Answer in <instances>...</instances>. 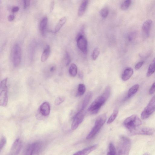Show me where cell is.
Returning a JSON list of instances; mask_svg holds the SVG:
<instances>
[{
	"label": "cell",
	"mask_w": 155,
	"mask_h": 155,
	"mask_svg": "<svg viewBox=\"0 0 155 155\" xmlns=\"http://www.w3.org/2000/svg\"><path fill=\"white\" fill-rule=\"evenodd\" d=\"M111 89L110 87L107 86L102 94L98 97L90 106L88 111L93 114L98 113L101 107L104 104L110 95Z\"/></svg>",
	"instance_id": "obj_1"
},
{
	"label": "cell",
	"mask_w": 155,
	"mask_h": 155,
	"mask_svg": "<svg viewBox=\"0 0 155 155\" xmlns=\"http://www.w3.org/2000/svg\"><path fill=\"white\" fill-rule=\"evenodd\" d=\"M107 116L106 114L99 116L95 121L94 127L87 136L86 138L87 140L91 139L95 136L104 125Z\"/></svg>",
	"instance_id": "obj_2"
},
{
	"label": "cell",
	"mask_w": 155,
	"mask_h": 155,
	"mask_svg": "<svg viewBox=\"0 0 155 155\" xmlns=\"http://www.w3.org/2000/svg\"><path fill=\"white\" fill-rule=\"evenodd\" d=\"M11 57L14 66L17 67L19 65L22 60V51L20 45L16 43L13 46L11 50Z\"/></svg>",
	"instance_id": "obj_3"
},
{
	"label": "cell",
	"mask_w": 155,
	"mask_h": 155,
	"mask_svg": "<svg viewBox=\"0 0 155 155\" xmlns=\"http://www.w3.org/2000/svg\"><path fill=\"white\" fill-rule=\"evenodd\" d=\"M131 145V141L130 139L124 136H121L118 145V155H129Z\"/></svg>",
	"instance_id": "obj_4"
},
{
	"label": "cell",
	"mask_w": 155,
	"mask_h": 155,
	"mask_svg": "<svg viewBox=\"0 0 155 155\" xmlns=\"http://www.w3.org/2000/svg\"><path fill=\"white\" fill-rule=\"evenodd\" d=\"M8 80H3L0 85V105L3 107L7 106L8 102Z\"/></svg>",
	"instance_id": "obj_5"
},
{
	"label": "cell",
	"mask_w": 155,
	"mask_h": 155,
	"mask_svg": "<svg viewBox=\"0 0 155 155\" xmlns=\"http://www.w3.org/2000/svg\"><path fill=\"white\" fill-rule=\"evenodd\" d=\"M142 124L141 119L137 115H135L127 118L124 122V126L130 132L139 127Z\"/></svg>",
	"instance_id": "obj_6"
},
{
	"label": "cell",
	"mask_w": 155,
	"mask_h": 155,
	"mask_svg": "<svg viewBox=\"0 0 155 155\" xmlns=\"http://www.w3.org/2000/svg\"><path fill=\"white\" fill-rule=\"evenodd\" d=\"M155 111V96H153L147 106L142 112L141 117L142 119H145L149 118Z\"/></svg>",
	"instance_id": "obj_7"
},
{
	"label": "cell",
	"mask_w": 155,
	"mask_h": 155,
	"mask_svg": "<svg viewBox=\"0 0 155 155\" xmlns=\"http://www.w3.org/2000/svg\"><path fill=\"white\" fill-rule=\"evenodd\" d=\"M77 44L78 47L84 54L87 53L88 43L86 37L82 34L78 35L77 38Z\"/></svg>",
	"instance_id": "obj_8"
},
{
	"label": "cell",
	"mask_w": 155,
	"mask_h": 155,
	"mask_svg": "<svg viewBox=\"0 0 155 155\" xmlns=\"http://www.w3.org/2000/svg\"><path fill=\"white\" fill-rule=\"evenodd\" d=\"M85 115L84 110H80L75 116L71 125L73 130H76L83 121Z\"/></svg>",
	"instance_id": "obj_9"
},
{
	"label": "cell",
	"mask_w": 155,
	"mask_h": 155,
	"mask_svg": "<svg viewBox=\"0 0 155 155\" xmlns=\"http://www.w3.org/2000/svg\"><path fill=\"white\" fill-rule=\"evenodd\" d=\"M131 135H151L154 132L153 129L149 127L137 128L130 132Z\"/></svg>",
	"instance_id": "obj_10"
},
{
	"label": "cell",
	"mask_w": 155,
	"mask_h": 155,
	"mask_svg": "<svg viewBox=\"0 0 155 155\" xmlns=\"http://www.w3.org/2000/svg\"><path fill=\"white\" fill-rule=\"evenodd\" d=\"M41 143L40 142H37L30 145L27 148L24 155H33L38 153L40 150Z\"/></svg>",
	"instance_id": "obj_11"
},
{
	"label": "cell",
	"mask_w": 155,
	"mask_h": 155,
	"mask_svg": "<svg viewBox=\"0 0 155 155\" xmlns=\"http://www.w3.org/2000/svg\"><path fill=\"white\" fill-rule=\"evenodd\" d=\"M22 147L21 141L20 139H17L13 143L9 155H18Z\"/></svg>",
	"instance_id": "obj_12"
},
{
	"label": "cell",
	"mask_w": 155,
	"mask_h": 155,
	"mask_svg": "<svg viewBox=\"0 0 155 155\" xmlns=\"http://www.w3.org/2000/svg\"><path fill=\"white\" fill-rule=\"evenodd\" d=\"M50 106L49 103L45 102L42 103L39 108V112L43 117H47L50 112Z\"/></svg>",
	"instance_id": "obj_13"
},
{
	"label": "cell",
	"mask_w": 155,
	"mask_h": 155,
	"mask_svg": "<svg viewBox=\"0 0 155 155\" xmlns=\"http://www.w3.org/2000/svg\"><path fill=\"white\" fill-rule=\"evenodd\" d=\"M152 23V21L149 19L145 21L143 24L142 27V31L146 37H148L150 36Z\"/></svg>",
	"instance_id": "obj_14"
},
{
	"label": "cell",
	"mask_w": 155,
	"mask_h": 155,
	"mask_svg": "<svg viewBox=\"0 0 155 155\" xmlns=\"http://www.w3.org/2000/svg\"><path fill=\"white\" fill-rule=\"evenodd\" d=\"M98 146L97 145H95L88 147L76 152L73 155H87L96 149Z\"/></svg>",
	"instance_id": "obj_15"
},
{
	"label": "cell",
	"mask_w": 155,
	"mask_h": 155,
	"mask_svg": "<svg viewBox=\"0 0 155 155\" xmlns=\"http://www.w3.org/2000/svg\"><path fill=\"white\" fill-rule=\"evenodd\" d=\"M48 19L45 17L42 18L40 21L39 25L40 30L41 34L43 36L45 35L46 29L48 24Z\"/></svg>",
	"instance_id": "obj_16"
},
{
	"label": "cell",
	"mask_w": 155,
	"mask_h": 155,
	"mask_svg": "<svg viewBox=\"0 0 155 155\" xmlns=\"http://www.w3.org/2000/svg\"><path fill=\"white\" fill-rule=\"evenodd\" d=\"M133 70L131 68H128L124 71L121 76V79L124 81H126L130 78L133 74Z\"/></svg>",
	"instance_id": "obj_17"
},
{
	"label": "cell",
	"mask_w": 155,
	"mask_h": 155,
	"mask_svg": "<svg viewBox=\"0 0 155 155\" xmlns=\"http://www.w3.org/2000/svg\"><path fill=\"white\" fill-rule=\"evenodd\" d=\"M50 53V48L49 45H47L44 49L41 57V61L44 62L48 59Z\"/></svg>",
	"instance_id": "obj_18"
},
{
	"label": "cell",
	"mask_w": 155,
	"mask_h": 155,
	"mask_svg": "<svg viewBox=\"0 0 155 155\" xmlns=\"http://www.w3.org/2000/svg\"><path fill=\"white\" fill-rule=\"evenodd\" d=\"M92 96V93L91 92H88L84 99L80 110H84L88 105Z\"/></svg>",
	"instance_id": "obj_19"
},
{
	"label": "cell",
	"mask_w": 155,
	"mask_h": 155,
	"mask_svg": "<svg viewBox=\"0 0 155 155\" xmlns=\"http://www.w3.org/2000/svg\"><path fill=\"white\" fill-rule=\"evenodd\" d=\"M88 3V1L85 0L82 1L78 10V14L79 16H82L85 14Z\"/></svg>",
	"instance_id": "obj_20"
},
{
	"label": "cell",
	"mask_w": 155,
	"mask_h": 155,
	"mask_svg": "<svg viewBox=\"0 0 155 155\" xmlns=\"http://www.w3.org/2000/svg\"><path fill=\"white\" fill-rule=\"evenodd\" d=\"M139 84H136L131 87L128 90L127 97L130 98L133 95L136 93L139 88Z\"/></svg>",
	"instance_id": "obj_21"
},
{
	"label": "cell",
	"mask_w": 155,
	"mask_h": 155,
	"mask_svg": "<svg viewBox=\"0 0 155 155\" xmlns=\"http://www.w3.org/2000/svg\"><path fill=\"white\" fill-rule=\"evenodd\" d=\"M67 21L66 17H64L61 18L59 22L57 24L55 29V32L56 33L59 32L63 25Z\"/></svg>",
	"instance_id": "obj_22"
},
{
	"label": "cell",
	"mask_w": 155,
	"mask_h": 155,
	"mask_svg": "<svg viewBox=\"0 0 155 155\" xmlns=\"http://www.w3.org/2000/svg\"><path fill=\"white\" fill-rule=\"evenodd\" d=\"M155 72V58L148 68L147 73V76L149 77L152 75Z\"/></svg>",
	"instance_id": "obj_23"
},
{
	"label": "cell",
	"mask_w": 155,
	"mask_h": 155,
	"mask_svg": "<svg viewBox=\"0 0 155 155\" xmlns=\"http://www.w3.org/2000/svg\"><path fill=\"white\" fill-rule=\"evenodd\" d=\"M69 73L72 77H75L77 73V68L76 64L73 63L71 64L69 69Z\"/></svg>",
	"instance_id": "obj_24"
},
{
	"label": "cell",
	"mask_w": 155,
	"mask_h": 155,
	"mask_svg": "<svg viewBox=\"0 0 155 155\" xmlns=\"http://www.w3.org/2000/svg\"><path fill=\"white\" fill-rule=\"evenodd\" d=\"M86 91L85 86L83 84H80L79 85L78 88L77 92L76 95L77 96H79L83 95Z\"/></svg>",
	"instance_id": "obj_25"
},
{
	"label": "cell",
	"mask_w": 155,
	"mask_h": 155,
	"mask_svg": "<svg viewBox=\"0 0 155 155\" xmlns=\"http://www.w3.org/2000/svg\"><path fill=\"white\" fill-rule=\"evenodd\" d=\"M107 155H117L115 146L111 143L109 145V151Z\"/></svg>",
	"instance_id": "obj_26"
},
{
	"label": "cell",
	"mask_w": 155,
	"mask_h": 155,
	"mask_svg": "<svg viewBox=\"0 0 155 155\" xmlns=\"http://www.w3.org/2000/svg\"><path fill=\"white\" fill-rule=\"evenodd\" d=\"M132 3V1L130 0H127L123 3L121 5V8L122 10H126L128 9Z\"/></svg>",
	"instance_id": "obj_27"
},
{
	"label": "cell",
	"mask_w": 155,
	"mask_h": 155,
	"mask_svg": "<svg viewBox=\"0 0 155 155\" xmlns=\"http://www.w3.org/2000/svg\"><path fill=\"white\" fill-rule=\"evenodd\" d=\"M118 114V111L116 110L114 111L109 118L107 122V124H109L112 123L117 117Z\"/></svg>",
	"instance_id": "obj_28"
},
{
	"label": "cell",
	"mask_w": 155,
	"mask_h": 155,
	"mask_svg": "<svg viewBox=\"0 0 155 155\" xmlns=\"http://www.w3.org/2000/svg\"><path fill=\"white\" fill-rule=\"evenodd\" d=\"M109 14V10L107 8H103L100 12V14L101 17L104 19L107 17Z\"/></svg>",
	"instance_id": "obj_29"
},
{
	"label": "cell",
	"mask_w": 155,
	"mask_h": 155,
	"mask_svg": "<svg viewBox=\"0 0 155 155\" xmlns=\"http://www.w3.org/2000/svg\"><path fill=\"white\" fill-rule=\"evenodd\" d=\"M100 53V50L98 48H95L93 51L92 54V59L95 60L98 57Z\"/></svg>",
	"instance_id": "obj_30"
},
{
	"label": "cell",
	"mask_w": 155,
	"mask_h": 155,
	"mask_svg": "<svg viewBox=\"0 0 155 155\" xmlns=\"http://www.w3.org/2000/svg\"><path fill=\"white\" fill-rule=\"evenodd\" d=\"M65 99L63 97L60 96L58 97L55 100L54 102L55 105L56 106H59L63 102Z\"/></svg>",
	"instance_id": "obj_31"
},
{
	"label": "cell",
	"mask_w": 155,
	"mask_h": 155,
	"mask_svg": "<svg viewBox=\"0 0 155 155\" xmlns=\"http://www.w3.org/2000/svg\"><path fill=\"white\" fill-rule=\"evenodd\" d=\"M6 143V139L4 137H3L0 142V150L1 151L3 148L5 146Z\"/></svg>",
	"instance_id": "obj_32"
},
{
	"label": "cell",
	"mask_w": 155,
	"mask_h": 155,
	"mask_svg": "<svg viewBox=\"0 0 155 155\" xmlns=\"http://www.w3.org/2000/svg\"><path fill=\"white\" fill-rule=\"evenodd\" d=\"M64 60H65L66 65L68 66L70 62V58L69 55L67 52L66 53Z\"/></svg>",
	"instance_id": "obj_33"
},
{
	"label": "cell",
	"mask_w": 155,
	"mask_h": 155,
	"mask_svg": "<svg viewBox=\"0 0 155 155\" xmlns=\"http://www.w3.org/2000/svg\"><path fill=\"white\" fill-rule=\"evenodd\" d=\"M145 63L144 61H141L138 63L136 64L135 66V69L136 70L139 69L142 66H143Z\"/></svg>",
	"instance_id": "obj_34"
},
{
	"label": "cell",
	"mask_w": 155,
	"mask_h": 155,
	"mask_svg": "<svg viewBox=\"0 0 155 155\" xmlns=\"http://www.w3.org/2000/svg\"><path fill=\"white\" fill-rule=\"evenodd\" d=\"M155 92V81L152 84V86L150 88L149 90V93L151 95Z\"/></svg>",
	"instance_id": "obj_35"
},
{
	"label": "cell",
	"mask_w": 155,
	"mask_h": 155,
	"mask_svg": "<svg viewBox=\"0 0 155 155\" xmlns=\"http://www.w3.org/2000/svg\"><path fill=\"white\" fill-rule=\"evenodd\" d=\"M30 1H23V8L24 9H27L29 6L30 4Z\"/></svg>",
	"instance_id": "obj_36"
},
{
	"label": "cell",
	"mask_w": 155,
	"mask_h": 155,
	"mask_svg": "<svg viewBox=\"0 0 155 155\" xmlns=\"http://www.w3.org/2000/svg\"><path fill=\"white\" fill-rule=\"evenodd\" d=\"M56 70V67L55 66H51L49 69V72L50 74H52L55 72Z\"/></svg>",
	"instance_id": "obj_37"
},
{
	"label": "cell",
	"mask_w": 155,
	"mask_h": 155,
	"mask_svg": "<svg viewBox=\"0 0 155 155\" xmlns=\"http://www.w3.org/2000/svg\"><path fill=\"white\" fill-rule=\"evenodd\" d=\"M15 16L14 15H10L8 16V20L10 22H12L14 20Z\"/></svg>",
	"instance_id": "obj_38"
},
{
	"label": "cell",
	"mask_w": 155,
	"mask_h": 155,
	"mask_svg": "<svg viewBox=\"0 0 155 155\" xmlns=\"http://www.w3.org/2000/svg\"><path fill=\"white\" fill-rule=\"evenodd\" d=\"M19 8L18 6H15L13 7L11 9V11L12 12H16L19 10Z\"/></svg>",
	"instance_id": "obj_39"
},
{
	"label": "cell",
	"mask_w": 155,
	"mask_h": 155,
	"mask_svg": "<svg viewBox=\"0 0 155 155\" xmlns=\"http://www.w3.org/2000/svg\"><path fill=\"white\" fill-rule=\"evenodd\" d=\"M54 1H52L51 2L50 6V12H52L53 10L54 7Z\"/></svg>",
	"instance_id": "obj_40"
},
{
	"label": "cell",
	"mask_w": 155,
	"mask_h": 155,
	"mask_svg": "<svg viewBox=\"0 0 155 155\" xmlns=\"http://www.w3.org/2000/svg\"><path fill=\"white\" fill-rule=\"evenodd\" d=\"M143 155H150V154H148L147 153H145L144 154H143Z\"/></svg>",
	"instance_id": "obj_41"
}]
</instances>
